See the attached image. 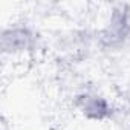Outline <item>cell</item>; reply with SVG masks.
<instances>
[{"label": "cell", "instance_id": "2", "mask_svg": "<svg viewBox=\"0 0 130 130\" xmlns=\"http://www.w3.org/2000/svg\"><path fill=\"white\" fill-rule=\"evenodd\" d=\"M38 34L26 25H14L2 31L0 46L3 55L22 57L38 49Z\"/></svg>", "mask_w": 130, "mask_h": 130}, {"label": "cell", "instance_id": "1", "mask_svg": "<svg viewBox=\"0 0 130 130\" xmlns=\"http://www.w3.org/2000/svg\"><path fill=\"white\" fill-rule=\"evenodd\" d=\"M130 40V6L119 3L112 8L106 26L98 32V41L103 47L118 49Z\"/></svg>", "mask_w": 130, "mask_h": 130}, {"label": "cell", "instance_id": "3", "mask_svg": "<svg viewBox=\"0 0 130 130\" xmlns=\"http://www.w3.org/2000/svg\"><path fill=\"white\" fill-rule=\"evenodd\" d=\"M75 109L90 121H107L113 119L116 107L96 90H81L74 98Z\"/></svg>", "mask_w": 130, "mask_h": 130}]
</instances>
